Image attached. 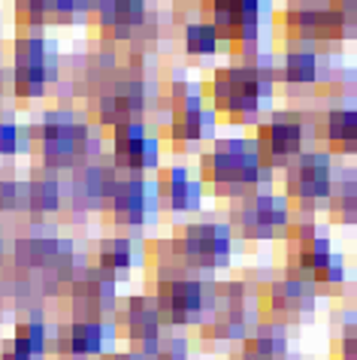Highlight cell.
Returning a JSON list of instances; mask_svg holds the SVG:
<instances>
[{"label":"cell","instance_id":"1f68e13d","mask_svg":"<svg viewBox=\"0 0 357 360\" xmlns=\"http://www.w3.org/2000/svg\"><path fill=\"white\" fill-rule=\"evenodd\" d=\"M0 257H4V243H0Z\"/></svg>","mask_w":357,"mask_h":360},{"label":"cell","instance_id":"83f0119b","mask_svg":"<svg viewBox=\"0 0 357 360\" xmlns=\"http://www.w3.org/2000/svg\"><path fill=\"white\" fill-rule=\"evenodd\" d=\"M333 354H336V360H357V324H351V321L345 324V330L333 345Z\"/></svg>","mask_w":357,"mask_h":360},{"label":"cell","instance_id":"e0dca14e","mask_svg":"<svg viewBox=\"0 0 357 360\" xmlns=\"http://www.w3.org/2000/svg\"><path fill=\"white\" fill-rule=\"evenodd\" d=\"M115 330L122 333L127 342L134 345H148V342H157L161 339V315H157V309L152 300L145 297H131L127 303L122 306V312H118V321H112Z\"/></svg>","mask_w":357,"mask_h":360},{"label":"cell","instance_id":"7402d4cb","mask_svg":"<svg viewBox=\"0 0 357 360\" xmlns=\"http://www.w3.org/2000/svg\"><path fill=\"white\" fill-rule=\"evenodd\" d=\"M161 197L173 212H194L203 203V185L188 176L185 169H170L161 179Z\"/></svg>","mask_w":357,"mask_h":360},{"label":"cell","instance_id":"5b68a950","mask_svg":"<svg viewBox=\"0 0 357 360\" xmlns=\"http://www.w3.org/2000/svg\"><path fill=\"white\" fill-rule=\"evenodd\" d=\"M309 139H315V124H309V118L300 112H273L266 122L254 124V136L249 139L254 155L261 158V164L275 173L285 169L294 158H300L309 146Z\"/></svg>","mask_w":357,"mask_h":360},{"label":"cell","instance_id":"9c48e42d","mask_svg":"<svg viewBox=\"0 0 357 360\" xmlns=\"http://www.w3.org/2000/svg\"><path fill=\"white\" fill-rule=\"evenodd\" d=\"M315 306H318V288L294 276L273 278L257 294V318L264 324H275V327L300 324L303 318L315 312Z\"/></svg>","mask_w":357,"mask_h":360},{"label":"cell","instance_id":"d4e9b609","mask_svg":"<svg viewBox=\"0 0 357 360\" xmlns=\"http://www.w3.org/2000/svg\"><path fill=\"white\" fill-rule=\"evenodd\" d=\"M13 342H18L25 352H31L37 360H43V354L48 352V327L39 321V318H27V321L15 324Z\"/></svg>","mask_w":357,"mask_h":360},{"label":"cell","instance_id":"f1b7e54d","mask_svg":"<svg viewBox=\"0 0 357 360\" xmlns=\"http://www.w3.org/2000/svg\"><path fill=\"white\" fill-rule=\"evenodd\" d=\"M0 360H37L31 352H25L18 342H13V339H6L4 345H0Z\"/></svg>","mask_w":357,"mask_h":360},{"label":"cell","instance_id":"8992f818","mask_svg":"<svg viewBox=\"0 0 357 360\" xmlns=\"http://www.w3.org/2000/svg\"><path fill=\"white\" fill-rule=\"evenodd\" d=\"M287 224H291V203L282 194H270V191H257L233 200L231 212H227L231 236H240L245 243L285 239Z\"/></svg>","mask_w":357,"mask_h":360},{"label":"cell","instance_id":"30bf717a","mask_svg":"<svg viewBox=\"0 0 357 360\" xmlns=\"http://www.w3.org/2000/svg\"><path fill=\"white\" fill-rule=\"evenodd\" d=\"M212 9V27L221 43H231L233 49L245 52V61H254L257 34H261V15L264 0H209Z\"/></svg>","mask_w":357,"mask_h":360},{"label":"cell","instance_id":"3957f363","mask_svg":"<svg viewBox=\"0 0 357 360\" xmlns=\"http://www.w3.org/2000/svg\"><path fill=\"white\" fill-rule=\"evenodd\" d=\"M279 31L287 46L315 49L357 37V25L333 0H287L279 13Z\"/></svg>","mask_w":357,"mask_h":360},{"label":"cell","instance_id":"5bb4252c","mask_svg":"<svg viewBox=\"0 0 357 360\" xmlns=\"http://www.w3.org/2000/svg\"><path fill=\"white\" fill-rule=\"evenodd\" d=\"M115 336H118L115 324L70 321L64 330H58L55 345H48V348H55L64 360H91V357H100L103 352H109Z\"/></svg>","mask_w":357,"mask_h":360},{"label":"cell","instance_id":"4316f807","mask_svg":"<svg viewBox=\"0 0 357 360\" xmlns=\"http://www.w3.org/2000/svg\"><path fill=\"white\" fill-rule=\"evenodd\" d=\"M31 206L37 212H52V209L61 206V191H58L55 182H37L31 188Z\"/></svg>","mask_w":357,"mask_h":360},{"label":"cell","instance_id":"7c38bea8","mask_svg":"<svg viewBox=\"0 0 357 360\" xmlns=\"http://www.w3.org/2000/svg\"><path fill=\"white\" fill-rule=\"evenodd\" d=\"M73 321H106L115 312V278L103 269H85L70 288Z\"/></svg>","mask_w":357,"mask_h":360},{"label":"cell","instance_id":"ac0fdd59","mask_svg":"<svg viewBox=\"0 0 357 360\" xmlns=\"http://www.w3.org/2000/svg\"><path fill=\"white\" fill-rule=\"evenodd\" d=\"M321 79V55L312 46H287L282 64L275 70V82H282L291 91H306L315 88Z\"/></svg>","mask_w":357,"mask_h":360},{"label":"cell","instance_id":"d6986e66","mask_svg":"<svg viewBox=\"0 0 357 360\" xmlns=\"http://www.w3.org/2000/svg\"><path fill=\"white\" fill-rule=\"evenodd\" d=\"M15 261L18 266H25L27 273L34 269H46V273H70V261H73V252H70V243H58V239H25L18 243L15 248Z\"/></svg>","mask_w":357,"mask_h":360},{"label":"cell","instance_id":"7a4b0ae2","mask_svg":"<svg viewBox=\"0 0 357 360\" xmlns=\"http://www.w3.org/2000/svg\"><path fill=\"white\" fill-rule=\"evenodd\" d=\"M203 182L212 185V191L221 200H240L257 191H266L273 185V173L261 164L249 139H218L212 152L200 161Z\"/></svg>","mask_w":357,"mask_h":360},{"label":"cell","instance_id":"f546056e","mask_svg":"<svg viewBox=\"0 0 357 360\" xmlns=\"http://www.w3.org/2000/svg\"><path fill=\"white\" fill-rule=\"evenodd\" d=\"M15 148V131L0 124V152H13Z\"/></svg>","mask_w":357,"mask_h":360},{"label":"cell","instance_id":"d6a6232c","mask_svg":"<svg viewBox=\"0 0 357 360\" xmlns=\"http://www.w3.org/2000/svg\"><path fill=\"white\" fill-rule=\"evenodd\" d=\"M0 318H4V303H0Z\"/></svg>","mask_w":357,"mask_h":360},{"label":"cell","instance_id":"ba28073f","mask_svg":"<svg viewBox=\"0 0 357 360\" xmlns=\"http://www.w3.org/2000/svg\"><path fill=\"white\" fill-rule=\"evenodd\" d=\"M333 158L327 152H306L300 158H294L291 164L285 167V176H282V185H285V200L297 209H315L327 203L330 197V188H333Z\"/></svg>","mask_w":357,"mask_h":360},{"label":"cell","instance_id":"52a82bcc","mask_svg":"<svg viewBox=\"0 0 357 360\" xmlns=\"http://www.w3.org/2000/svg\"><path fill=\"white\" fill-rule=\"evenodd\" d=\"M170 248H173V266L197 269V273H215V269H224L231 264L233 236L227 224L197 221L176 230Z\"/></svg>","mask_w":357,"mask_h":360},{"label":"cell","instance_id":"484cf974","mask_svg":"<svg viewBox=\"0 0 357 360\" xmlns=\"http://www.w3.org/2000/svg\"><path fill=\"white\" fill-rule=\"evenodd\" d=\"M221 39H218L215 27L209 22H197V25H188L185 27V49L188 55H200V58H209L218 52Z\"/></svg>","mask_w":357,"mask_h":360},{"label":"cell","instance_id":"44dd1931","mask_svg":"<svg viewBox=\"0 0 357 360\" xmlns=\"http://www.w3.org/2000/svg\"><path fill=\"white\" fill-rule=\"evenodd\" d=\"M327 218L339 227H357V167L333 173V188L327 197Z\"/></svg>","mask_w":357,"mask_h":360},{"label":"cell","instance_id":"4fadbf2b","mask_svg":"<svg viewBox=\"0 0 357 360\" xmlns=\"http://www.w3.org/2000/svg\"><path fill=\"white\" fill-rule=\"evenodd\" d=\"M155 188H148L140 176L134 179H118L115 188L106 197L109 206V218L115 227H127V230H140L145 221L155 215Z\"/></svg>","mask_w":357,"mask_h":360},{"label":"cell","instance_id":"836d02e7","mask_svg":"<svg viewBox=\"0 0 357 360\" xmlns=\"http://www.w3.org/2000/svg\"><path fill=\"white\" fill-rule=\"evenodd\" d=\"M354 261H357V252H354Z\"/></svg>","mask_w":357,"mask_h":360},{"label":"cell","instance_id":"cb8c5ba5","mask_svg":"<svg viewBox=\"0 0 357 360\" xmlns=\"http://www.w3.org/2000/svg\"><path fill=\"white\" fill-rule=\"evenodd\" d=\"M134 266V243L131 239H103L100 248H97V269H103L106 276H122Z\"/></svg>","mask_w":357,"mask_h":360},{"label":"cell","instance_id":"603a6c76","mask_svg":"<svg viewBox=\"0 0 357 360\" xmlns=\"http://www.w3.org/2000/svg\"><path fill=\"white\" fill-rule=\"evenodd\" d=\"M91 6L109 31H131L145 18V0H91Z\"/></svg>","mask_w":357,"mask_h":360},{"label":"cell","instance_id":"2e32d148","mask_svg":"<svg viewBox=\"0 0 357 360\" xmlns=\"http://www.w3.org/2000/svg\"><path fill=\"white\" fill-rule=\"evenodd\" d=\"M315 139L327 155H357V106H333L315 124Z\"/></svg>","mask_w":357,"mask_h":360},{"label":"cell","instance_id":"ffe728a7","mask_svg":"<svg viewBox=\"0 0 357 360\" xmlns=\"http://www.w3.org/2000/svg\"><path fill=\"white\" fill-rule=\"evenodd\" d=\"M287 336L285 327L275 324H264L257 321V330L245 333L240 339V352H236V360H287Z\"/></svg>","mask_w":357,"mask_h":360},{"label":"cell","instance_id":"9a60e30c","mask_svg":"<svg viewBox=\"0 0 357 360\" xmlns=\"http://www.w3.org/2000/svg\"><path fill=\"white\" fill-rule=\"evenodd\" d=\"M112 167L124 173H143L157 167V139L145 134L140 122L112 127Z\"/></svg>","mask_w":357,"mask_h":360},{"label":"cell","instance_id":"8fae6325","mask_svg":"<svg viewBox=\"0 0 357 360\" xmlns=\"http://www.w3.org/2000/svg\"><path fill=\"white\" fill-rule=\"evenodd\" d=\"M97 143L85 124H76L70 115H52L43 124V158L52 169L82 164Z\"/></svg>","mask_w":357,"mask_h":360},{"label":"cell","instance_id":"4dcf8cb0","mask_svg":"<svg viewBox=\"0 0 357 360\" xmlns=\"http://www.w3.org/2000/svg\"><path fill=\"white\" fill-rule=\"evenodd\" d=\"M103 360H143V354H106Z\"/></svg>","mask_w":357,"mask_h":360},{"label":"cell","instance_id":"6da1fadb","mask_svg":"<svg viewBox=\"0 0 357 360\" xmlns=\"http://www.w3.org/2000/svg\"><path fill=\"white\" fill-rule=\"evenodd\" d=\"M275 94V67L266 58L215 70L209 100L231 124H257L261 109Z\"/></svg>","mask_w":357,"mask_h":360},{"label":"cell","instance_id":"277c9868","mask_svg":"<svg viewBox=\"0 0 357 360\" xmlns=\"http://www.w3.org/2000/svg\"><path fill=\"white\" fill-rule=\"evenodd\" d=\"M188 269L167 266L157 273L155 288V309L167 324H197L212 312L215 306V285L197 276H185Z\"/></svg>","mask_w":357,"mask_h":360}]
</instances>
